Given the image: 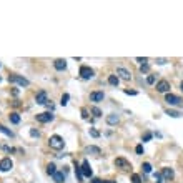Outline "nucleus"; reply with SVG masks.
<instances>
[{
  "instance_id": "obj_14",
  "label": "nucleus",
  "mask_w": 183,
  "mask_h": 183,
  "mask_svg": "<svg viewBox=\"0 0 183 183\" xmlns=\"http://www.w3.org/2000/svg\"><path fill=\"white\" fill-rule=\"evenodd\" d=\"M162 176L165 178V180H171L173 176H175V171L171 168H163L162 170Z\"/></svg>"
},
{
  "instance_id": "obj_33",
  "label": "nucleus",
  "mask_w": 183,
  "mask_h": 183,
  "mask_svg": "<svg viewBox=\"0 0 183 183\" xmlns=\"http://www.w3.org/2000/svg\"><path fill=\"white\" fill-rule=\"evenodd\" d=\"M80 113H82V118H83V120H87V118H88V110L87 108H82Z\"/></svg>"
},
{
  "instance_id": "obj_4",
  "label": "nucleus",
  "mask_w": 183,
  "mask_h": 183,
  "mask_svg": "<svg viewBox=\"0 0 183 183\" xmlns=\"http://www.w3.org/2000/svg\"><path fill=\"white\" fill-rule=\"evenodd\" d=\"M115 167L117 168H122V170H130L132 168V165H130L128 160H125V158H122V156H118V158H115Z\"/></svg>"
},
{
  "instance_id": "obj_3",
  "label": "nucleus",
  "mask_w": 183,
  "mask_h": 183,
  "mask_svg": "<svg viewBox=\"0 0 183 183\" xmlns=\"http://www.w3.org/2000/svg\"><path fill=\"white\" fill-rule=\"evenodd\" d=\"M37 122L40 123H48L53 120V113H50V112H43V113H37Z\"/></svg>"
},
{
  "instance_id": "obj_20",
  "label": "nucleus",
  "mask_w": 183,
  "mask_h": 183,
  "mask_svg": "<svg viewBox=\"0 0 183 183\" xmlns=\"http://www.w3.org/2000/svg\"><path fill=\"white\" fill-rule=\"evenodd\" d=\"M57 171H58V170H57V167H55V163H48V165H47V173H48V175L53 176Z\"/></svg>"
},
{
  "instance_id": "obj_25",
  "label": "nucleus",
  "mask_w": 183,
  "mask_h": 183,
  "mask_svg": "<svg viewBox=\"0 0 183 183\" xmlns=\"http://www.w3.org/2000/svg\"><path fill=\"white\" fill-rule=\"evenodd\" d=\"M90 112H92V113H93L97 118H98V117H102V110L98 108V107H92V110H90Z\"/></svg>"
},
{
  "instance_id": "obj_6",
  "label": "nucleus",
  "mask_w": 183,
  "mask_h": 183,
  "mask_svg": "<svg viewBox=\"0 0 183 183\" xmlns=\"http://www.w3.org/2000/svg\"><path fill=\"white\" fill-rule=\"evenodd\" d=\"M117 77H118V78H122V80H125V82H128L130 78H132V73H130L127 68L118 67V68H117Z\"/></svg>"
},
{
  "instance_id": "obj_24",
  "label": "nucleus",
  "mask_w": 183,
  "mask_h": 183,
  "mask_svg": "<svg viewBox=\"0 0 183 183\" xmlns=\"http://www.w3.org/2000/svg\"><path fill=\"white\" fill-rule=\"evenodd\" d=\"M68 98H70L68 93H63V95H62V98H60V105H62V107H65V105L68 103Z\"/></svg>"
},
{
  "instance_id": "obj_26",
  "label": "nucleus",
  "mask_w": 183,
  "mask_h": 183,
  "mask_svg": "<svg viewBox=\"0 0 183 183\" xmlns=\"http://www.w3.org/2000/svg\"><path fill=\"white\" fill-rule=\"evenodd\" d=\"M142 168H143V171H145V173H151V165H150L148 162H145L142 165Z\"/></svg>"
},
{
  "instance_id": "obj_31",
  "label": "nucleus",
  "mask_w": 183,
  "mask_h": 183,
  "mask_svg": "<svg viewBox=\"0 0 183 183\" xmlns=\"http://www.w3.org/2000/svg\"><path fill=\"white\" fill-rule=\"evenodd\" d=\"M151 136H153V135H151L150 132H147V133L142 136V140H143V142H150V140H151Z\"/></svg>"
},
{
  "instance_id": "obj_23",
  "label": "nucleus",
  "mask_w": 183,
  "mask_h": 183,
  "mask_svg": "<svg viewBox=\"0 0 183 183\" xmlns=\"http://www.w3.org/2000/svg\"><path fill=\"white\" fill-rule=\"evenodd\" d=\"M10 122L12 123H15V125H17V123L20 122V115H19V113H10Z\"/></svg>"
},
{
  "instance_id": "obj_38",
  "label": "nucleus",
  "mask_w": 183,
  "mask_h": 183,
  "mask_svg": "<svg viewBox=\"0 0 183 183\" xmlns=\"http://www.w3.org/2000/svg\"><path fill=\"white\" fill-rule=\"evenodd\" d=\"M92 183H105V180H100V178H93Z\"/></svg>"
},
{
  "instance_id": "obj_2",
  "label": "nucleus",
  "mask_w": 183,
  "mask_h": 183,
  "mask_svg": "<svg viewBox=\"0 0 183 183\" xmlns=\"http://www.w3.org/2000/svg\"><path fill=\"white\" fill-rule=\"evenodd\" d=\"M8 82L10 83H19L20 87H28V83H30L27 78H23V77H20V75H17V73L8 75Z\"/></svg>"
},
{
  "instance_id": "obj_8",
  "label": "nucleus",
  "mask_w": 183,
  "mask_h": 183,
  "mask_svg": "<svg viewBox=\"0 0 183 183\" xmlns=\"http://www.w3.org/2000/svg\"><path fill=\"white\" fill-rule=\"evenodd\" d=\"M80 77L83 80H90V78L93 77V70L90 67H85V65H83V67H80Z\"/></svg>"
},
{
  "instance_id": "obj_17",
  "label": "nucleus",
  "mask_w": 183,
  "mask_h": 183,
  "mask_svg": "<svg viewBox=\"0 0 183 183\" xmlns=\"http://www.w3.org/2000/svg\"><path fill=\"white\" fill-rule=\"evenodd\" d=\"M118 122H120V117L115 115V113H112V115L107 117V123H108V125H117Z\"/></svg>"
},
{
  "instance_id": "obj_30",
  "label": "nucleus",
  "mask_w": 183,
  "mask_h": 183,
  "mask_svg": "<svg viewBox=\"0 0 183 183\" xmlns=\"http://www.w3.org/2000/svg\"><path fill=\"white\" fill-rule=\"evenodd\" d=\"M30 136L38 138V136H40V132H38V130H35V128H32V130H30Z\"/></svg>"
},
{
  "instance_id": "obj_28",
  "label": "nucleus",
  "mask_w": 183,
  "mask_h": 183,
  "mask_svg": "<svg viewBox=\"0 0 183 183\" xmlns=\"http://www.w3.org/2000/svg\"><path fill=\"white\" fill-rule=\"evenodd\" d=\"M155 80H156L155 75H148V77H147V83H148V85H153V83H155Z\"/></svg>"
},
{
  "instance_id": "obj_36",
  "label": "nucleus",
  "mask_w": 183,
  "mask_h": 183,
  "mask_svg": "<svg viewBox=\"0 0 183 183\" xmlns=\"http://www.w3.org/2000/svg\"><path fill=\"white\" fill-rule=\"evenodd\" d=\"M140 70H142V72H148V70H150L148 63H147V65H142V67H140Z\"/></svg>"
},
{
  "instance_id": "obj_18",
  "label": "nucleus",
  "mask_w": 183,
  "mask_h": 183,
  "mask_svg": "<svg viewBox=\"0 0 183 183\" xmlns=\"http://www.w3.org/2000/svg\"><path fill=\"white\" fill-rule=\"evenodd\" d=\"M108 83L112 87H118V83H120V78L117 77V75H110L108 77Z\"/></svg>"
},
{
  "instance_id": "obj_9",
  "label": "nucleus",
  "mask_w": 183,
  "mask_h": 183,
  "mask_svg": "<svg viewBox=\"0 0 183 183\" xmlns=\"http://www.w3.org/2000/svg\"><path fill=\"white\" fill-rule=\"evenodd\" d=\"M165 102L168 103V105H180V103H182V98L173 95V93H167V95H165Z\"/></svg>"
},
{
  "instance_id": "obj_12",
  "label": "nucleus",
  "mask_w": 183,
  "mask_h": 183,
  "mask_svg": "<svg viewBox=\"0 0 183 183\" xmlns=\"http://www.w3.org/2000/svg\"><path fill=\"white\" fill-rule=\"evenodd\" d=\"M103 98H105V93L103 92H92L90 93V102H95V103H98V102H103Z\"/></svg>"
},
{
  "instance_id": "obj_34",
  "label": "nucleus",
  "mask_w": 183,
  "mask_h": 183,
  "mask_svg": "<svg viewBox=\"0 0 183 183\" xmlns=\"http://www.w3.org/2000/svg\"><path fill=\"white\" fill-rule=\"evenodd\" d=\"M136 62H138V63H142V65H147V63H148V58H145V57H138V58H136Z\"/></svg>"
},
{
  "instance_id": "obj_11",
  "label": "nucleus",
  "mask_w": 183,
  "mask_h": 183,
  "mask_svg": "<svg viewBox=\"0 0 183 183\" xmlns=\"http://www.w3.org/2000/svg\"><path fill=\"white\" fill-rule=\"evenodd\" d=\"M82 173H83V176H88V178L93 175V171H92V167H90L88 160H83V162H82Z\"/></svg>"
},
{
  "instance_id": "obj_41",
  "label": "nucleus",
  "mask_w": 183,
  "mask_h": 183,
  "mask_svg": "<svg viewBox=\"0 0 183 183\" xmlns=\"http://www.w3.org/2000/svg\"><path fill=\"white\" fill-rule=\"evenodd\" d=\"M180 88H182V92H183V82H182V83H180Z\"/></svg>"
},
{
  "instance_id": "obj_32",
  "label": "nucleus",
  "mask_w": 183,
  "mask_h": 183,
  "mask_svg": "<svg viewBox=\"0 0 183 183\" xmlns=\"http://www.w3.org/2000/svg\"><path fill=\"white\" fill-rule=\"evenodd\" d=\"M155 183H163V176H162V173H155Z\"/></svg>"
},
{
  "instance_id": "obj_27",
  "label": "nucleus",
  "mask_w": 183,
  "mask_h": 183,
  "mask_svg": "<svg viewBox=\"0 0 183 183\" xmlns=\"http://www.w3.org/2000/svg\"><path fill=\"white\" fill-rule=\"evenodd\" d=\"M132 182H133V183H142L140 175H138V173H133V175H132Z\"/></svg>"
},
{
  "instance_id": "obj_1",
  "label": "nucleus",
  "mask_w": 183,
  "mask_h": 183,
  "mask_svg": "<svg viewBox=\"0 0 183 183\" xmlns=\"http://www.w3.org/2000/svg\"><path fill=\"white\" fill-rule=\"evenodd\" d=\"M48 145H50V148H53V150H62L65 147V142H63V138L60 135H52L50 140H48Z\"/></svg>"
},
{
  "instance_id": "obj_22",
  "label": "nucleus",
  "mask_w": 183,
  "mask_h": 183,
  "mask_svg": "<svg viewBox=\"0 0 183 183\" xmlns=\"http://www.w3.org/2000/svg\"><path fill=\"white\" fill-rule=\"evenodd\" d=\"M167 115L168 117H171V118H178V117H182V113L180 112H176V110H167Z\"/></svg>"
},
{
  "instance_id": "obj_16",
  "label": "nucleus",
  "mask_w": 183,
  "mask_h": 183,
  "mask_svg": "<svg viewBox=\"0 0 183 183\" xmlns=\"http://www.w3.org/2000/svg\"><path fill=\"white\" fill-rule=\"evenodd\" d=\"M53 182L55 183H63L65 182V171H57L53 175Z\"/></svg>"
},
{
  "instance_id": "obj_37",
  "label": "nucleus",
  "mask_w": 183,
  "mask_h": 183,
  "mask_svg": "<svg viewBox=\"0 0 183 183\" xmlns=\"http://www.w3.org/2000/svg\"><path fill=\"white\" fill-rule=\"evenodd\" d=\"M125 93H127V95H136L135 90H125Z\"/></svg>"
},
{
  "instance_id": "obj_7",
  "label": "nucleus",
  "mask_w": 183,
  "mask_h": 183,
  "mask_svg": "<svg viewBox=\"0 0 183 183\" xmlns=\"http://www.w3.org/2000/svg\"><path fill=\"white\" fill-rule=\"evenodd\" d=\"M14 167V162L10 158H2L0 160V171H10Z\"/></svg>"
},
{
  "instance_id": "obj_29",
  "label": "nucleus",
  "mask_w": 183,
  "mask_h": 183,
  "mask_svg": "<svg viewBox=\"0 0 183 183\" xmlns=\"http://www.w3.org/2000/svg\"><path fill=\"white\" fill-rule=\"evenodd\" d=\"M90 135L93 136V138H98V136H100V132L95 130V128H90Z\"/></svg>"
},
{
  "instance_id": "obj_13",
  "label": "nucleus",
  "mask_w": 183,
  "mask_h": 183,
  "mask_svg": "<svg viewBox=\"0 0 183 183\" xmlns=\"http://www.w3.org/2000/svg\"><path fill=\"white\" fill-rule=\"evenodd\" d=\"M53 67L62 72V70H65V68H67V60H65V58H57V60L53 62Z\"/></svg>"
},
{
  "instance_id": "obj_19",
  "label": "nucleus",
  "mask_w": 183,
  "mask_h": 183,
  "mask_svg": "<svg viewBox=\"0 0 183 183\" xmlns=\"http://www.w3.org/2000/svg\"><path fill=\"white\" fill-rule=\"evenodd\" d=\"M0 133H3V135L10 136V138L14 136V132H12V130H10V128H7V127H3L2 123H0Z\"/></svg>"
},
{
  "instance_id": "obj_39",
  "label": "nucleus",
  "mask_w": 183,
  "mask_h": 183,
  "mask_svg": "<svg viewBox=\"0 0 183 183\" xmlns=\"http://www.w3.org/2000/svg\"><path fill=\"white\" fill-rule=\"evenodd\" d=\"M156 63H160V65H163V63H167V58H158V60H156Z\"/></svg>"
},
{
  "instance_id": "obj_5",
  "label": "nucleus",
  "mask_w": 183,
  "mask_h": 183,
  "mask_svg": "<svg viewBox=\"0 0 183 183\" xmlns=\"http://www.w3.org/2000/svg\"><path fill=\"white\" fill-rule=\"evenodd\" d=\"M170 82L168 80H160L156 83V92H160V93H168L170 92Z\"/></svg>"
},
{
  "instance_id": "obj_10",
  "label": "nucleus",
  "mask_w": 183,
  "mask_h": 183,
  "mask_svg": "<svg viewBox=\"0 0 183 183\" xmlns=\"http://www.w3.org/2000/svg\"><path fill=\"white\" fill-rule=\"evenodd\" d=\"M35 102L38 103V105H47L48 100H47V92L45 90H40L37 95H35Z\"/></svg>"
},
{
  "instance_id": "obj_15",
  "label": "nucleus",
  "mask_w": 183,
  "mask_h": 183,
  "mask_svg": "<svg viewBox=\"0 0 183 183\" xmlns=\"http://www.w3.org/2000/svg\"><path fill=\"white\" fill-rule=\"evenodd\" d=\"M85 153H87V155H100L102 150L98 148V147H93V145H92V147H87V148H85Z\"/></svg>"
},
{
  "instance_id": "obj_35",
  "label": "nucleus",
  "mask_w": 183,
  "mask_h": 183,
  "mask_svg": "<svg viewBox=\"0 0 183 183\" xmlns=\"http://www.w3.org/2000/svg\"><path fill=\"white\" fill-rule=\"evenodd\" d=\"M135 151H136V153H138V155H142V153H143V145H136Z\"/></svg>"
},
{
  "instance_id": "obj_21",
  "label": "nucleus",
  "mask_w": 183,
  "mask_h": 183,
  "mask_svg": "<svg viewBox=\"0 0 183 183\" xmlns=\"http://www.w3.org/2000/svg\"><path fill=\"white\" fill-rule=\"evenodd\" d=\"M75 175H77V178H78V182H82L83 173H82V167L80 165H77V162H75Z\"/></svg>"
},
{
  "instance_id": "obj_40",
  "label": "nucleus",
  "mask_w": 183,
  "mask_h": 183,
  "mask_svg": "<svg viewBox=\"0 0 183 183\" xmlns=\"http://www.w3.org/2000/svg\"><path fill=\"white\" fill-rule=\"evenodd\" d=\"M105 183H117L115 180H105Z\"/></svg>"
}]
</instances>
